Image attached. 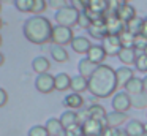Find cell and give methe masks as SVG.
<instances>
[{"label":"cell","instance_id":"31","mask_svg":"<svg viewBox=\"0 0 147 136\" xmlns=\"http://www.w3.org/2000/svg\"><path fill=\"white\" fill-rule=\"evenodd\" d=\"M119 40H120V46L122 47H133V41H134V35L125 28L119 33Z\"/></svg>","mask_w":147,"mask_h":136},{"label":"cell","instance_id":"13","mask_svg":"<svg viewBox=\"0 0 147 136\" xmlns=\"http://www.w3.org/2000/svg\"><path fill=\"white\" fill-rule=\"evenodd\" d=\"M96 66L93 62H90L87 57H84V59L79 60V63H78V71H79V76H82V78H86L87 81H89V78L95 73Z\"/></svg>","mask_w":147,"mask_h":136},{"label":"cell","instance_id":"55","mask_svg":"<svg viewBox=\"0 0 147 136\" xmlns=\"http://www.w3.org/2000/svg\"><path fill=\"white\" fill-rule=\"evenodd\" d=\"M144 136H147V133H146V135H144Z\"/></svg>","mask_w":147,"mask_h":136},{"label":"cell","instance_id":"7","mask_svg":"<svg viewBox=\"0 0 147 136\" xmlns=\"http://www.w3.org/2000/svg\"><path fill=\"white\" fill-rule=\"evenodd\" d=\"M81 127H82L84 136H101L106 123L100 122V120H95V119H87Z\"/></svg>","mask_w":147,"mask_h":136},{"label":"cell","instance_id":"22","mask_svg":"<svg viewBox=\"0 0 147 136\" xmlns=\"http://www.w3.org/2000/svg\"><path fill=\"white\" fill-rule=\"evenodd\" d=\"M117 16H119V19H120L123 24H127V22H130L131 19L136 18V9H134L133 5L125 3L123 6H120V8L117 9Z\"/></svg>","mask_w":147,"mask_h":136},{"label":"cell","instance_id":"12","mask_svg":"<svg viewBox=\"0 0 147 136\" xmlns=\"http://www.w3.org/2000/svg\"><path fill=\"white\" fill-rule=\"evenodd\" d=\"M127 119H128L127 114L112 111V112L106 114V127H109V128H119L122 123L127 122Z\"/></svg>","mask_w":147,"mask_h":136},{"label":"cell","instance_id":"47","mask_svg":"<svg viewBox=\"0 0 147 136\" xmlns=\"http://www.w3.org/2000/svg\"><path fill=\"white\" fill-rule=\"evenodd\" d=\"M81 2H82L84 8H87V5H89V2H90V0H81Z\"/></svg>","mask_w":147,"mask_h":136},{"label":"cell","instance_id":"46","mask_svg":"<svg viewBox=\"0 0 147 136\" xmlns=\"http://www.w3.org/2000/svg\"><path fill=\"white\" fill-rule=\"evenodd\" d=\"M3 62H5V55H3L2 52H0V66L3 65Z\"/></svg>","mask_w":147,"mask_h":136},{"label":"cell","instance_id":"49","mask_svg":"<svg viewBox=\"0 0 147 136\" xmlns=\"http://www.w3.org/2000/svg\"><path fill=\"white\" fill-rule=\"evenodd\" d=\"M144 131H146V133H147V122H146V123H144Z\"/></svg>","mask_w":147,"mask_h":136},{"label":"cell","instance_id":"5","mask_svg":"<svg viewBox=\"0 0 147 136\" xmlns=\"http://www.w3.org/2000/svg\"><path fill=\"white\" fill-rule=\"evenodd\" d=\"M35 89L40 93H51L52 90H55V81L54 76L45 73V74H38L35 79Z\"/></svg>","mask_w":147,"mask_h":136},{"label":"cell","instance_id":"11","mask_svg":"<svg viewBox=\"0 0 147 136\" xmlns=\"http://www.w3.org/2000/svg\"><path fill=\"white\" fill-rule=\"evenodd\" d=\"M86 55H87V59H89L90 62H93L95 65H101V63L105 62V59L108 57L101 44H92L89 52H87Z\"/></svg>","mask_w":147,"mask_h":136},{"label":"cell","instance_id":"6","mask_svg":"<svg viewBox=\"0 0 147 136\" xmlns=\"http://www.w3.org/2000/svg\"><path fill=\"white\" fill-rule=\"evenodd\" d=\"M105 22H106V28H108L109 35H119L122 30H125V25H123V22L119 19L117 13L106 11L105 13Z\"/></svg>","mask_w":147,"mask_h":136},{"label":"cell","instance_id":"37","mask_svg":"<svg viewBox=\"0 0 147 136\" xmlns=\"http://www.w3.org/2000/svg\"><path fill=\"white\" fill-rule=\"evenodd\" d=\"M65 136H82V127L79 123L65 128Z\"/></svg>","mask_w":147,"mask_h":136},{"label":"cell","instance_id":"20","mask_svg":"<svg viewBox=\"0 0 147 136\" xmlns=\"http://www.w3.org/2000/svg\"><path fill=\"white\" fill-rule=\"evenodd\" d=\"M117 57L120 59V62L123 63L125 66H128V65H133V63L136 62L138 54H136V51H134L133 47H122L120 52L117 54Z\"/></svg>","mask_w":147,"mask_h":136},{"label":"cell","instance_id":"21","mask_svg":"<svg viewBox=\"0 0 147 136\" xmlns=\"http://www.w3.org/2000/svg\"><path fill=\"white\" fill-rule=\"evenodd\" d=\"M125 92H127L130 97L133 95H138V93H142L144 92V87H142V79L141 78H131L130 81L125 84Z\"/></svg>","mask_w":147,"mask_h":136},{"label":"cell","instance_id":"9","mask_svg":"<svg viewBox=\"0 0 147 136\" xmlns=\"http://www.w3.org/2000/svg\"><path fill=\"white\" fill-rule=\"evenodd\" d=\"M101 46H103V49H105L106 55H117L122 49L119 35H108V37L103 40Z\"/></svg>","mask_w":147,"mask_h":136},{"label":"cell","instance_id":"15","mask_svg":"<svg viewBox=\"0 0 147 136\" xmlns=\"http://www.w3.org/2000/svg\"><path fill=\"white\" fill-rule=\"evenodd\" d=\"M46 130H48L49 136H65V128L60 123V120L55 119V117H51V119L46 120L45 123Z\"/></svg>","mask_w":147,"mask_h":136},{"label":"cell","instance_id":"56","mask_svg":"<svg viewBox=\"0 0 147 136\" xmlns=\"http://www.w3.org/2000/svg\"><path fill=\"white\" fill-rule=\"evenodd\" d=\"M82 136H84V135H82Z\"/></svg>","mask_w":147,"mask_h":136},{"label":"cell","instance_id":"30","mask_svg":"<svg viewBox=\"0 0 147 136\" xmlns=\"http://www.w3.org/2000/svg\"><path fill=\"white\" fill-rule=\"evenodd\" d=\"M130 98H131V108H136V109H146L147 108V93L146 92L133 95Z\"/></svg>","mask_w":147,"mask_h":136},{"label":"cell","instance_id":"33","mask_svg":"<svg viewBox=\"0 0 147 136\" xmlns=\"http://www.w3.org/2000/svg\"><path fill=\"white\" fill-rule=\"evenodd\" d=\"M147 47V38L144 35H136L134 37V41H133V49L136 51V54H141L144 52Z\"/></svg>","mask_w":147,"mask_h":136},{"label":"cell","instance_id":"8","mask_svg":"<svg viewBox=\"0 0 147 136\" xmlns=\"http://www.w3.org/2000/svg\"><path fill=\"white\" fill-rule=\"evenodd\" d=\"M111 104H112V108H114V111L127 114V111L131 108V98L127 92H119V93H115L114 97H112Z\"/></svg>","mask_w":147,"mask_h":136},{"label":"cell","instance_id":"2","mask_svg":"<svg viewBox=\"0 0 147 136\" xmlns=\"http://www.w3.org/2000/svg\"><path fill=\"white\" fill-rule=\"evenodd\" d=\"M52 27L48 18L45 16H32L27 18L22 25V32L26 40H29L33 44H46L51 41Z\"/></svg>","mask_w":147,"mask_h":136},{"label":"cell","instance_id":"40","mask_svg":"<svg viewBox=\"0 0 147 136\" xmlns=\"http://www.w3.org/2000/svg\"><path fill=\"white\" fill-rule=\"evenodd\" d=\"M101 136H127V133H125V130L120 131L119 128H109V127H105Z\"/></svg>","mask_w":147,"mask_h":136},{"label":"cell","instance_id":"36","mask_svg":"<svg viewBox=\"0 0 147 136\" xmlns=\"http://www.w3.org/2000/svg\"><path fill=\"white\" fill-rule=\"evenodd\" d=\"M29 136H49L45 125H33L29 130Z\"/></svg>","mask_w":147,"mask_h":136},{"label":"cell","instance_id":"50","mask_svg":"<svg viewBox=\"0 0 147 136\" xmlns=\"http://www.w3.org/2000/svg\"><path fill=\"white\" fill-rule=\"evenodd\" d=\"M2 43H3V38H2V35H0V46H2Z\"/></svg>","mask_w":147,"mask_h":136},{"label":"cell","instance_id":"54","mask_svg":"<svg viewBox=\"0 0 147 136\" xmlns=\"http://www.w3.org/2000/svg\"><path fill=\"white\" fill-rule=\"evenodd\" d=\"M144 52H146V55H147V47H146V51H144Z\"/></svg>","mask_w":147,"mask_h":136},{"label":"cell","instance_id":"16","mask_svg":"<svg viewBox=\"0 0 147 136\" xmlns=\"http://www.w3.org/2000/svg\"><path fill=\"white\" fill-rule=\"evenodd\" d=\"M63 104L71 111H74V109L79 111V109H82V106H84V98L81 97L79 93H68L67 97L63 98Z\"/></svg>","mask_w":147,"mask_h":136},{"label":"cell","instance_id":"38","mask_svg":"<svg viewBox=\"0 0 147 136\" xmlns=\"http://www.w3.org/2000/svg\"><path fill=\"white\" fill-rule=\"evenodd\" d=\"M78 25L79 27H82V28H89L90 25H92V21H90V18L86 14V11H81L79 13V19H78Z\"/></svg>","mask_w":147,"mask_h":136},{"label":"cell","instance_id":"29","mask_svg":"<svg viewBox=\"0 0 147 136\" xmlns=\"http://www.w3.org/2000/svg\"><path fill=\"white\" fill-rule=\"evenodd\" d=\"M125 28H127L130 33H133L134 37H136V35H141V30H142V19L136 16L134 19H131L130 22L125 24Z\"/></svg>","mask_w":147,"mask_h":136},{"label":"cell","instance_id":"32","mask_svg":"<svg viewBox=\"0 0 147 136\" xmlns=\"http://www.w3.org/2000/svg\"><path fill=\"white\" fill-rule=\"evenodd\" d=\"M13 5L16 6V9L21 13H32L33 0H14Z\"/></svg>","mask_w":147,"mask_h":136},{"label":"cell","instance_id":"26","mask_svg":"<svg viewBox=\"0 0 147 136\" xmlns=\"http://www.w3.org/2000/svg\"><path fill=\"white\" fill-rule=\"evenodd\" d=\"M49 52H51V57L55 60V62H59V63H63V62H67L68 60V52H67V49H65L63 46H57V44H52L51 46V49H49Z\"/></svg>","mask_w":147,"mask_h":136},{"label":"cell","instance_id":"14","mask_svg":"<svg viewBox=\"0 0 147 136\" xmlns=\"http://www.w3.org/2000/svg\"><path fill=\"white\" fill-rule=\"evenodd\" d=\"M70 46H71V49L78 54H87L90 49V46H92V43H90V40L86 37H74Z\"/></svg>","mask_w":147,"mask_h":136},{"label":"cell","instance_id":"53","mask_svg":"<svg viewBox=\"0 0 147 136\" xmlns=\"http://www.w3.org/2000/svg\"><path fill=\"white\" fill-rule=\"evenodd\" d=\"M125 2H127V3H130V2H131V0H125Z\"/></svg>","mask_w":147,"mask_h":136},{"label":"cell","instance_id":"51","mask_svg":"<svg viewBox=\"0 0 147 136\" xmlns=\"http://www.w3.org/2000/svg\"><path fill=\"white\" fill-rule=\"evenodd\" d=\"M2 25H3V21H2V18H0V28H2Z\"/></svg>","mask_w":147,"mask_h":136},{"label":"cell","instance_id":"10","mask_svg":"<svg viewBox=\"0 0 147 136\" xmlns=\"http://www.w3.org/2000/svg\"><path fill=\"white\" fill-rule=\"evenodd\" d=\"M87 32H89V35H90L92 38H95V40H101V41L109 35V33H108V28H106L105 19H100V21L92 22V25L87 28Z\"/></svg>","mask_w":147,"mask_h":136},{"label":"cell","instance_id":"42","mask_svg":"<svg viewBox=\"0 0 147 136\" xmlns=\"http://www.w3.org/2000/svg\"><path fill=\"white\" fill-rule=\"evenodd\" d=\"M7 101H8V93H7V90L0 87V108H3L5 104H7Z\"/></svg>","mask_w":147,"mask_h":136},{"label":"cell","instance_id":"1","mask_svg":"<svg viewBox=\"0 0 147 136\" xmlns=\"http://www.w3.org/2000/svg\"><path fill=\"white\" fill-rule=\"evenodd\" d=\"M115 90H117L115 70L106 63L98 65L95 73L89 78V92L95 98H108Z\"/></svg>","mask_w":147,"mask_h":136},{"label":"cell","instance_id":"28","mask_svg":"<svg viewBox=\"0 0 147 136\" xmlns=\"http://www.w3.org/2000/svg\"><path fill=\"white\" fill-rule=\"evenodd\" d=\"M86 9L98 13V14H105V13L108 11V2H106V0H90Z\"/></svg>","mask_w":147,"mask_h":136},{"label":"cell","instance_id":"25","mask_svg":"<svg viewBox=\"0 0 147 136\" xmlns=\"http://www.w3.org/2000/svg\"><path fill=\"white\" fill-rule=\"evenodd\" d=\"M54 81H55V90H59V92L68 90L71 85V78L67 73H57L54 76Z\"/></svg>","mask_w":147,"mask_h":136},{"label":"cell","instance_id":"41","mask_svg":"<svg viewBox=\"0 0 147 136\" xmlns=\"http://www.w3.org/2000/svg\"><path fill=\"white\" fill-rule=\"evenodd\" d=\"M48 6H51V8H54L57 11V9H62L65 6H68V2L67 0H48Z\"/></svg>","mask_w":147,"mask_h":136},{"label":"cell","instance_id":"45","mask_svg":"<svg viewBox=\"0 0 147 136\" xmlns=\"http://www.w3.org/2000/svg\"><path fill=\"white\" fill-rule=\"evenodd\" d=\"M142 87H144V92L147 93V76H146V78H142Z\"/></svg>","mask_w":147,"mask_h":136},{"label":"cell","instance_id":"18","mask_svg":"<svg viewBox=\"0 0 147 136\" xmlns=\"http://www.w3.org/2000/svg\"><path fill=\"white\" fill-rule=\"evenodd\" d=\"M131 78H134V74H133V70L128 68V66H120V68L115 70L117 87H125V84H127Z\"/></svg>","mask_w":147,"mask_h":136},{"label":"cell","instance_id":"19","mask_svg":"<svg viewBox=\"0 0 147 136\" xmlns=\"http://www.w3.org/2000/svg\"><path fill=\"white\" fill-rule=\"evenodd\" d=\"M70 89L73 90V93H82V92L89 90V81H87L86 78H82V76L76 74L71 78V85Z\"/></svg>","mask_w":147,"mask_h":136},{"label":"cell","instance_id":"43","mask_svg":"<svg viewBox=\"0 0 147 136\" xmlns=\"http://www.w3.org/2000/svg\"><path fill=\"white\" fill-rule=\"evenodd\" d=\"M71 6H74L76 9H79V11H84V5H82V2L81 0H71Z\"/></svg>","mask_w":147,"mask_h":136},{"label":"cell","instance_id":"24","mask_svg":"<svg viewBox=\"0 0 147 136\" xmlns=\"http://www.w3.org/2000/svg\"><path fill=\"white\" fill-rule=\"evenodd\" d=\"M87 114H89V119H95L100 122L106 123V109L101 104H92V106L87 108Z\"/></svg>","mask_w":147,"mask_h":136},{"label":"cell","instance_id":"3","mask_svg":"<svg viewBox=\"0 0 147 136\" xmlns=\"http://www.w3.org/2000/svg\"><path fill=\"white\" fill-rule=\"evenodd\" d=\"M79 9H76L74 6L68 5L62 9H57L54 14V19L57 22V25H63V27H73L78 25V19H79Z\"/></svg>","mask_w":147,"mask_h":136},{"label":"cell","instance_id":"39","mask_svg":"<svg viewBox=\"0 0 147 136\" xmlns=\"http://www.w3.org/2000/svg\"><path fill=\"white\" fill-rule=\"evenodd\" d=\"M106 2H108V11L111 13H117V9L127 3L125 0H106Z\"/></svg>","mask_w":147,"mask_h":136},{"label":"cell","instance_id":"48","mask_svg":"<svg viewBox=\"0 0 147 136\" xmlns=\"http://www.w3.org/2000/svg\"><path fill=\"white\" fill-rule=\"evenodd\" d=\"M14 0H0V3H13Z\"/></svg>","mask_w":147,"mask_h":136},{"label":"cell","instance_id":"27","mask_svg":"<svg viewBox=\"0 0 147 136\" xmlns=\"http://www.w3.org/2000/svg\"><path fill=\"white\" fill-rule=\"evenodd\" d=\"M60 123L63 125V128H68L71 125H76L78 123V116H76V111H71V109H67L62 112V116L59 117Z\"/></svg>","mask_w":147,"mask_h":136},{"label":"cell","instance_id":"34","mask_svg":"<svg viewBox=\"0 0 147 136\" xmlns=\"http://www.w3.org/2000/svg\"><path fill=\"white\" fill-rule=\"evenodd\" d=\"M46 8H48V0H33V16H41L46 11Z\"/></svg>","mask_w":147,"mask_h":136},{"label":"cell","instance_id":"35","mask_svg":"<svg viewBox=\"0 0 147 136\" xmlns=\"http://www.w3.org/2000/svg\"><path fill=\"white\" fill-rule=\"evenodd\" d=\"M134 65H136V68L139 70V71H142V73H146V71H147V55H146V52L138 54Z\"/></svg>","mask_w":147,"mask_h":136},{"label":"cell","instance_id":"44","mask_svg":"<svg viewBox=\"0 0 147 136\" xmlns=\"http://www.w3.org/2000/svg\"><path fill=\"white\" fill-rule=\"evenodd\" d=\"M141 35H144V37L147 38V18L142 19V30H141Z\"/></svg>","mask_w":147,"mask_h":136},{"label":"cell","instance_id":"52","mask_svg":"<svg viewBox=\"0 0 147 136\" xmlns=\"http://www.w3.org/2000/svg\"><path fill=\"white\" fill-rule=\"evenodd\" d=\"M0 13H2V3H0Z\"/></svg>","mask_w":147,"mask_h":136},{"label":"cell","instance_id":"4","mask_svg":"<svg viewBox=\"0 0 147 136\" xmlns=\"http://www.w3.org/2000/svg\"><path fill=\"white\" fill-rule=\"evenodd\" d=\"M73 38H74V33L70 27H63V25H57V24L52 27V35H51L52 44L65 47L67 44H71Z\"/></svg>","mask_w":147,"mask_h":136},{"label":"cell","instance_id":"23","mask_svg":"<svg viewBox=\"0 0 147 136\" xmlns=\"http://www.w3.org/2000/svg\"><path fill=\"white\" fill-rule=\"evenodd\" d=\"M125 133L127 136H144L146 131H144V123L139 122V120H130L125 127Z\"/></svg>","mask_w":147,"mask_h":136},{"label":"cell","instance_id":"17","mask_svg":"<svg viewBox=\"0 0 147 136\" xmlns=\"http://www.w3.org/2000/svg\"><path fill=\"white\" fill-rule=\"evenodd\" d=\"M32 68H33V71L36 73V76H38V74H45V73H49L51 62H49L46 57L38 55V57H35V59L32 60Z\"/></svg>","mask_w":147,"mask_h":136}]
</instances>
